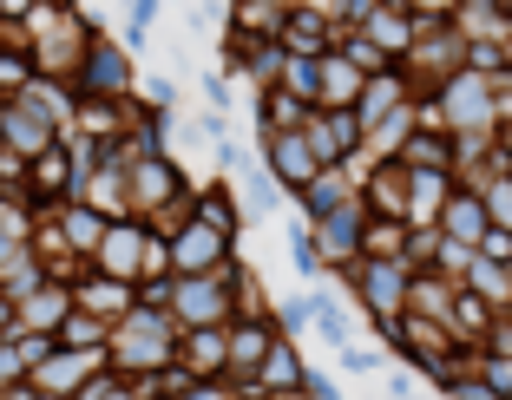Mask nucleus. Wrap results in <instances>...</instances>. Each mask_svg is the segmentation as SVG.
I'll list each match as a JSON object with an SVG mask.
<instances>
[{
	"mask_svg": "<svg viewBox=\"0 0 512 400\" xmlns=\"http://www.w3.org/2000/svg\"><path fill=\"white\" fill-rule=\"evenodd\" d=\"M106 368L125 374V381H145V374H165L178 368V322L165 309L138 302L132 315H119L106 335Z\"/></svg>",
	"mask_w": 512,
	"mask_h": 400,
	"instance_id": "1",
	"label": "nucleus"
},
{
	"mask_svg": "<svg viewBox=\"0 0 512 400\" xmlns=\"http://www.w3.org/2000/svg\"><path fill=\"white\" fill-rule=\"evenodd\" d=\"M250 269L230 256L224 269H204V276H171V302L165 315L178 328H217V322H237V289Z\"/></svg>",
	"mask_w": 512,
	"mask_h": 400,
	"instance_id": "2",
	"label": "nucleus"
},
{
	"mask_svg": "<svg viewBox=\"0 0 512 400\" xmlns=\"http://www.w3.org/2000/svg\"><path fill=\"white\" fill-rule=\"evenodd\" d=\"M348 302L368 315V322L381 328V335H394L407 315V289H414V263L407 256H362V263L348 269Z\"/></svg>",
	"mask_w": 512,
	"mask_h": 400,
	"instance_id": "3",
	"label": "nucleus"
},
{
	"mask_svg": "<svg viewBox=\"0 0 512 400\" xmlns=\"http://www.w3.org/2000/svg\"><path fill=\"white\" fill-rule=\"evenodd\" d=\"M73 92L79 99H138V53H125V40L92 27V46L73 73Z\"/></svg>",
	"mask_w": 512,
	"mask_h": 400,
	"instance_id": "4",
	"label": "nucleus"
},
{
	"mask_svg": "<svg viewBox=\"0 0 512 400\" xmlns=\"http://www.w3.org/2000/svg\"><path fill=\"white\" fill-rule=\"evenodd\" d=\"M316 230V243H322V263H329V276L342 282L348 269L362 263V237H368V204L355 197V204H342V210H329V217H316L309 223Z\"/></svg>",
	"mask_w": 512,
	"mask_h": 400,
	"instance_id": "5",
	"label": "nucleus"
},
{
	"mask_svg": "<svg viewBox=\"0 0 512 400\" xmlns=\"http://www.w3.org/2000/svg\"><path fill=\"white\" fill-rule=\"evenodd\" d=\"M256 151H263V171H270L289 197H296L302 184L322 171V158H316V145H309V132H302V125H296V132H263V138H256Z\"/></svg>",
	"mask_w": 512,
	"mask_h": 400,
	"instance_id": "6",
	"label": "nucleus"
},
{
	"mask_svg": "<svg viewBox=\"0 0 512 400\" xmlns=\"http://www.w3.org/2000/svg\"><path fill=\"white\" fill-rule=\"evenodd\" d=\"M73 309H86V315H99V322H119V315H132L138 309V282H125V276H106V269H79L73 276Z\"/></svg>",
	"mask_w": 512,
	"mask_h": 400,
	"instance_id": "7",
	"label": "nucleus"
},
{
	"mask_svg": "<svg viewBox=\"0 0 512 400\" xmlns=\"http://www.w3.org/2000/svg\"><path fill=\"white\" fill-rule=\"evenodd\" d=\"M99 368H106V348H60V341H53V348H46V361L27 374V381L46 387V394H73L79 400V387H86Z\"/></svg>",
	"mask_w": 512,
	"mask_h": 400,
	"instance_id": "8",
	"label": "nucleus"
},
{
	"mask_svg": "<svg viewBox=\"0 0 512 400\" xmlns=\"http://www.w3.org/2000/svg\"><path fill=\"white\" fill-rule=\"evenodd\" d=\"M276 335H283V328H276L270 315H237V322H230V368H224V381L250 387L256 368H263V355L276 348Z\"/></svg>",
	"mask_w": 512,
	"mask_h": 400,
	"instance_id": "9",
	"label": "nucleus"
},
{
	"mask_svg": "<svg viewBox=\"0 0 512 400\" xmlns=\"http://www.w3.org/2000/svg\"><path fill=\"white\" fill-rule=\"evenodd\" d=\"M46 145H60V119H46L40 105H27V99H7V105H0V151L40 158Z\"/></svg>",
	"mask_w": 512,
	"mask_h": 400,
	"instance_id": "10",
	"label": "nucleus"
},
{
	"mask_svg": "<svg viewBox=\"0 0 512 400\" xmlns=\"http://www.w3.org/2000/svg\"><path fill=\"white\" fill-rule=\"evenodd\" d=\"M145 237H151V223H145V217H112V223H106V237H99V250H92V269L138 282V263H145Z\"/></svg>",
	"mask_w": 512,
	"mask_h": 400,
	"instance_id": "11",
	"label": "nucleus"
},
{
	"mask_svg": "<svg viewBox=\"0 0 512 400\" xmlns=\"http://www.w3.org/2000/svg\"><path fill=\"white\" fill-rule=\"evenodd\" d=\"M355 33H362V40L375 46L388 66H401L407 46H414V33H421V14H414V7H401V0H381V7H375V14H368Z\"/></svg>",
	"mask_w": 512,
	"mask_h": 400,
	"instance_id": "12",
	"label": "nucleus"
},
{
	"mask_svg": "<svg viewBox=\"0 0 512 400\" xmlns=\"http://www.w3.org/2000/svg\"><path fill=\"white\" fill-rule=\"evenodd\" d=\"M414 99H421V92L407 86V73H401V66H375V73L362 79V99H355V119H362V138L375 132L381 119H394L401 105H414Z\"/></svg>",
	"mask_w": 512,
	"mask_h": 400,
	"instance_id": "13",
	"label": "nucleus"
},
{
	"mask_svg": "<svg viewBox=\"0 0 512 400\" xmlns=\"http://www.w3.org/2000/svg\"><path fill=\"white\" fill-rule=\"evenodd\" d=\"M178 368L191 374V381H224V368H230V322L178 328Z\"/></svg>",
	"mask_w": 512,
	"mask_h": 400,
	"instance_id": "14",
	"label": "nucleus"
},
{
	"mask_svg": "<svg viewBox=\"0 0 512 400\" xmlns=\"http://www.w3.org/2000/svg\"><path fill=\"white\" fill-rule=\"evenodd\" d=\"M362 66L348 60L342 46H329L316 60V112H355V99H362Z\"/></svg>",
	"mask_w": 512,
	"mask_h": 400,
	"instance_id": "15",
	"label": "nucleus"
},
{
	"mask_svg": "<svg viewBox=\"0 0 512 400\" xmlns=\"http://www.w3.org/2000/svg\"><path fill=\"white\" fill-rule=\"evenodd\" d=\"M434 230L447 243H460V250H480V237L493 230V217H486V204H480V191H473V184H467V191L453 184V191H447V210H440Z\"/></svg>",
	"mask_w": 512,
	"mask_h": 400,
	"instance_id": "16",
	"label": "nucleus"
},
{
	"mask_svg": "<svg viewBox=\"0 0 512 400\" xmlns=\"http://www.w3.org/2000/svg\"><path fill=\"white\" fill-rule=\"evenodd\" d=\"M309 145H316L322 164H348L355 151H362V119L355 112H309Z\"/></svg>",
	"mask_w": 512,
	"mask_h": 400,
	"instance_id": "17",
	"label": "nucleus"
},
{
	"mask_svg": "<svg viewBox=\"0 0 512 400\" xmlns=\"http://www.w3.org/2000/svg\"><path fill=\"white\" fill-rule=\"evenodd\" d=\"M66 309H73V282H53V276H46L33 296L14 302V328H27V335H53V328L66 322Z\"/></svg>",
	"mask_w": 512,
	"mask_h": 400,
	"instance_id": "18",
	"label": "nucleus"
},
{
	"mask_svg": "<svg viewBox=\"0 0 512 400\" xmlns=\"http://www.w3.org/2000/svg\"><path fill=\"white\" fill-rule=\"evenodd\" d=\"M302 309H309V335H316L329 355L355 341V315H348V302L335 296V289H309V296H302Z\"/></svg>",
	"mask_w": 512,
	"mask_h": 400,
	"instance_id": "19",
	"label": "nucleus"
},
{
	"mask_svg": "<svg viewBox=\"0 0 512 400\" xmlns=\"http://www.w3.org/2000/svg\"><path fill=\"white\" fill-rule=\"evenodd\" d=\"M302 0H230V33H256V40H276L283 20L296 14Z\"/></svg>",
	"mask_w": 512,
	"mask_h": 400,
	"instance_id": "20",
	"label": "nucleus"
},
{
	"mask_svg": "<svg viewBox=\"0 0 512 400\" xmlns=\"http://www.w3.org/2000/svg\"><path fill=\"white\" fill-rule=\"evenodd\" d=\"M237 204H243V217H256V223H270V217H283V204H289V191L256 164L250 178H237Z\"/></svg>",
	"mask_w": 512,
	"mask_h": 400,
	"instance_id": "21",
	"label": "nucleus"
},
{
	"mask_svg": "<svg viewBox=\"0 0 512 400\" xmlns=\"http://www.w3.org/2000/svg\"><path fill=\"white\" fill-rule=\"evenodd\" d=\"M335 368L355 374V381H381L394 368V348L388 341H348V348H335Z\"/></svg>",
	"mask_w": 512,
	"mask_h": 400,
	"instance_id": "22",
	"label": "nucleus"
},
{
	"mask_svg": "<svg viewBox=\"0 0 512 400\" xmlns=\"http://www.w3.org/2000/svg\"><path fill=\"white\" fill-rule=\"evenodd\" d=\"M473 191H480V204H486V217H493V230H512V171L506 164H486L480 178H467Z\"/></svg>",
	"mask_w": 512,
	"mask_h": 400,
	"instance_id": "23",
	"label": "nucleus"
},
{
	"mask_svg": "<svg viewBox=\"0 0 512 400\" xmlns=\"http://www.w3.org/2000/svg\"><path fill=\"white\" fill-rule=\"evenodd\" d=\"M171 0H125V53H145L151 46V27H158V14H165Z\"/></svg>",
	"mask_w": 512,
	"mask_h": 400,
	"instance_id": "24",
	"label": "nucleus"
},
{
	"mask_svg": "<svg viewBox=\"0 0 512 400\" xmlns=\"http://www.w3.org/2000/svg\"><path fill=\"white\" fill-rule=\"evenodd\" d=\"M106 335H112V328L99 322V315H86V309H66V322L53 328L60 348H106Z\"/></svg>",
	"mask_w": 512,
	"mask_h": 400,
	"instance_id": "25",
	"label": "nucleus"
},
{
	"mask_svg": "<svg viewBox=\"0 0 512 400\" xmlns=\"http://www.w3.org/2000/svg\"><path fill=\"white\" fill-rule=\"evenodd\" d=\"M289 263H296V276H329V263H322V243H316V230H309V217L289 223Z\"/></svg>",
	"mask_w": 512,
	"mask_h": 400,
	"instance_id": "26",
	"label": "nucleus"
},
{
	"mask_svg": "<svg viewBox=\"0 0 512 400\" xmlns=\"http://www.w3.org/2000/svg\"><path fill=\"white\" fill-rule=\"evenodd\" d=\"M296 400H335V374H329V368H309V361H302V387H296Z\"/></svg>",
	"mask_w": 512,
	"mask_h": 400,
	"instance_id": "27",
	"label": "nucleus"
},
{
	"mask_svg": "<svg viewBox=\"0 0 512 400\" xmlns=\"http://www.w3.org/2000/svg\"><path fill=\"white\" fill-rule=\"evenodd\" d=\"M178 400H243V387H230V381H191Z\"/></svg>",
	"mask_w": 512,
	"mask_h": 400,
	"instance_id": "28",
	"label": "nucleus"
},
{
	"mask_svg": "<svg viewBox=\"0 0 512 400\" xmlns=\"http://www.w3.org/2000/svg\"><path fill=\"white\" fill-rule=\"evenodd\" d=\"M204 99H211L217 112H230V66H217V73H204Z\"/></svg>",
	"mask_w": 512,
	"mask_h": 400,
	"instance_id": "29",
	"label": "nucleus"
},
{
	"mask_svg": "<svg viewBox=\"0 0 512 400\" xmlns=\"http://www.w3.org/2000/svg\"><path fill=\"white\" fill-rule=\"evenodd\" d=\"M197 132L211 138V145H224V138H237V132H230V112H217V105L204 112V119H197Z\"/></svg>",
	"mask_w": 512,
	"mask_h": 400,
	"instance_id": "30",
	"label": "nucleus"
},
{
	"mask_svg": "<svg viewBox=\"0 0 512 400\" xmlns=\"http://www.w3.org/2000/svg\"><path fill=\"white\" fill-rule=\"evenodd\" d=\"M401 7H414L421 20H453V7H460V0H401Z\"/></svg>",
	"mask_w": 512,
	"mask_h": 400,
	"instance_id": "31",
	"label": "nucleus"
},
{
	"mask_svg": "<svg viewBox=\"0 0 512 400\" xmlns=\"http://www.w3.org/2000/svg\"><path fill=\"white\" fill-rule=\"evenodd\" d=\"M506 171H512V151H506Z\"/></svg>",
	"mask_w": 512,
	"mask_h": 400,
	"instance_id": "32",
	"label": "nucleus"
}]
</instances>
